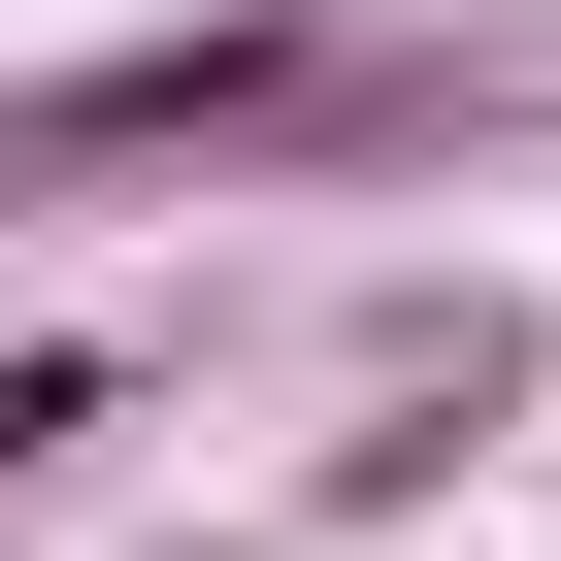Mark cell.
<instances>
[{"label":"cell","instance_id":"obj_2","mask_svg":"<svg viewBox=\"0 0 561 561\" xmlns=\"http://www.w3.org/2000/svg\"><path fill=\"white\" fill-rule=\"evenodd\" d=\"M100 430H133V364H67V331H34V364H0V495H67Z\"/></svg>","mask_w":561,"mask_h":561},{"label":"cell","instance_id":"obj_1","mask_svg":"<svg viewBox=\"0 0 561 561\" xmlns=\"http://www.w3.org/2000/svg\"><path fill=\"white\" fill-rule=\"evenodd\" d=\"M331 100H397L331 0H198V34H100V67H34V100H0V198H100V165H264V133H331Z\"/></svg>","mask_w":561,"mask_h":561}]
</instances>
